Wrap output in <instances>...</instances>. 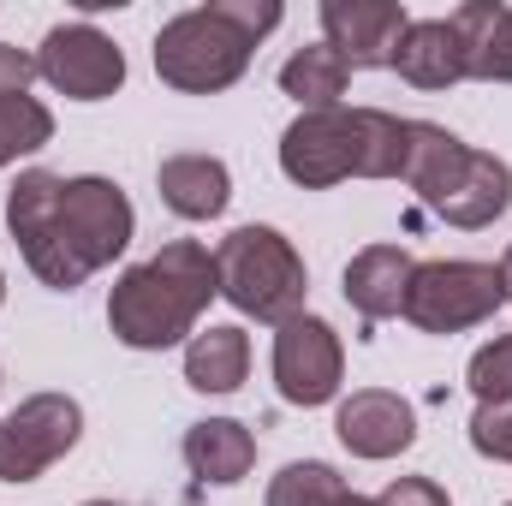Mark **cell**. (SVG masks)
<instances>
[{
	"label": "cell",
	"instance_id": "6da1fadb",
	"mask_svg": "<svg viewBox=\"0 0 512 506\" xmlns=\"http://www.w3.org/2000/svg\"><path fill=\"white\" fill-rule=\"evenodd\" d=\"M6 227L42 286L72 292L131 245V203L114 179H60L30 167L6 191Z\"/></svg>",
	"mask_w": 512,
	"mask_h": 506
},
{
	"label": "cell",
	"instance_id": "7a4b0ae2",
	"mask_svg": "<svg viewBox=\"0 0 512 506\" xmlns=\"http://www.w3.org/2000/svg\"><path fill=\"white\" fill-rule=\"evenodd\" d=\"M411 120L382 108H322L298 114L280 137V173L304 191H328L340 179H405Z\"/></svg>",
	"mask_w": 512,
	"mask_h": 506
},
{
	"label": "cell",
	"instance_id": "3957f363",
	"mask_svg": "<svg viewBox=\"0 0 512 506\" xmlns=\"http://www.w3.org/2000/svg\"><path fill=\"white\" fill-rule=\"evenodd\" d=\"M215 256L203 251L197 239H173L149 262L126 268L108 292V328L126 340L131 352H167L179 346L197 316L215 298Z\"/></svg>",
	"mask_w": 512,
	"mask_h": 506
},
{
	"label": "cell",
	"instance_id": "277c9868",
	"mask_svg": "<svg viewBox=\"0 0 512 506\" xmlns=\"http://www.w3.org/2000/svg\"><path fill=\"white\" fill-rule=\"evenodd\" d=\"M274 24H280L274 0H209V6H191L173 24H161L155 72H161V84H173L185 96H215V90L245 78L251 48Z\"/></svg>",
	"mask_w": 512,
	"mask_h": 506
},
{
	"label": "cell",
	"instance_id": "5b68a950",
	"mask_svg": "<svg viewBox=\"0 0 512 506\" xmlns=\"http://www.w3.org/2000/svg\"><path fill=\"white\" fill-rule=\"evenodd\" d=\"M405 185L423 197V209H435L453 227H489L495 215H507L512 203V167L501 155H483L471 143H459L453 131L411 120V149H405Z\"/></svg>",
	"mask_w": 512,
	"mask_h": 506
},
{
	"label": "cell",
	"instance_id": "8992f818",
	"mask_svg": "<svg viewBox=\"0 0 512 506\" xmlns=\"http://www.w3.org/2000/svg\"><path fill=\"white\" fill-rule=\"evenodd\" d=\"M215 286H221V298L233 310L280 328V322L304 316L310 274H304V256L292 251L274 227H239L215 251Z\"/></svg>",
	"mask_w": 512,
	"mask_h": 506
},
{
	"label": "cell",
	"instance_id": "52a82bcc",
	"mask_svg": "<svg viewBox=\"0 0 512 506\" xmlns=\"http://www.w3.org/2000/svg\"><path fill=\"white\" fill-rule=\"evenodd\" d=\"M501 304H507V292H501L495 262H417L399 316L423 334H459V328L489 322Z\"/></svg>",
	"mask_w": 512,
	"mask_h": 506
},
{
	"label": "cell",
	"instance_id": "ba28073f",
	"mask_svg": "<svg viewBox=\"0 0 512 506\" xmlns=\"http://www.w3.org/2000/svg\"><path fill=\"white\" fill-rule=\"evenodd\" d=\"M84 411L66 393H36L12 417H0V483H36L78 447Z\"/></svg>",
	"mask_w": 512,
	"mask_h": 506
},
{
	"label": "cell",
	"instance_id": "9c48e42d",
	"mask_svg": "<svg viewBox=\"0 0 512 506\" xmlns=\"http://www.w3.org/2000/svg\"><path fill=\"white\" fill-rule=\"evenodd\" d=\"M36 78H48L72 102H102L126 84V54L96 24H60L36 48Z\"/></svg>",
	"mask_w": 512,
	"mask_h": 506
},
{
	"label": "cell",
	"instance_id": "30bf717a",
	"mask_svg": "<svg viewBox=\"0 0 512 506\" xmlns=\"http://www.w3.org/2000/svg\"><path fill=\"white\" fill-rule=\"evenodd\" d=\"M340 370H346V352H340V334L322 316L280 322V334H274V387H280L286 405H328L340 393Z\"/></svg>",
	"mask_w": 512,
	"mask_h": 506
},
{
	"label": "cell",
	"instance_id": "8fae6325",
	"mask_svg": "<svg viewBox=\"0 0 512 506\" xmlns=\"http://www.w3.org/2000/svg\"><path fill=\"white\" fill-rule=\"evenodd\" d=\"M405 30H411V12L399 0H322V36L352 72L393 66Z\"/></svg>",
	"mask_w": 512,
	"mask_h": 506
},
{
	"label": "cell",
	"instance_id": "7c38bea8",
	"mask_svg": "<svg viewBox=\"0 0 512 506\" xmlns=\"http://www.w3.org/2000/svg\"><path fill=\"white\" fill-rule=\"evenodd\" d=\"M334 429H340L346 453H358V459H393V453H405V447L417 441V417H411V405H405L399 393H382V387L352 393V399L340 405Z\"/></svg>",
	"mask_w": 512,
	"mask_h": 506
},
{
	"label": "cell",
	"instance_id": "4fadbf2b",
	"mask_svg": "<svg viewBox=\"0 0 512 506\" xmlns=\"http://www.w3.org/2000/svg\"><path fill=\"white\" fill-rule=\"evenodd\" d=\"M393 72L411 90H447L465 78V42L453 30V18H411V30L399 36Z\"/></svg>",
	"mask_w": 512,
	"mask_h": 506
},
{
	"label": "cell",
	"instance_id": "5bb4252c",
	"mask_svg": "<svg viewBox=\"0 0 512 506\" xmlns=\"http://www.w3.org/2000/svg\"><path fill=\"white\" fill-rule=\"evenodd\" d=\"M411 274H417L411 251H399V245H370V251H358L346 262V304H352L364 322H387V316L405 310Z\"/></svg>",
	"mask_w": 512,
	"mask_h": 506
},
{
	"label": "cell",
	"instance_id": "9a60e30c",
	"mask_svg": "<svg viewBox=\"0 0 512 506\" xmlns=\"http://www.w3.org/2000/svg\"><path fill=\"white\" fill-rule=\"evenodd\" d=\"M155 185H161V203L179 221H215L233 197V179L215 155H167Z\"/></svg>",
	"mask_w": 512,
	"mask_h": 506
},
{
	"label": "cell",
	"instance_id": "2e32d148",
	"mask_svg": "<svg viewBox=\"0 0 512 506\" xmlns=\"http://www.w3.org/2000/svg\"><path fill=\"white\" fill-rule=\"evenodd\" d=\"M453 30L465 42V78L483 84H512V6L465 0L453 12Z\"/></svg>",
	"mask_w": 512,
	"mask_h": 506
},
{
	"label": "cell",
	"instance_id": "e0dca14e",
	"mask_svg": "<svg viewBox=\"0 0 512 506\" xmlns=\"http://www.w3.org/2000/svg\"><path fill=\"white\" fill-rule=\"evenodd\" d=\"M185 465H191V477H203V483H245L251 465H256L251 429L233 423V417L191 423V429H185Z\"/></svg>",
	"mask_w": 512,
	"mask_h": 506
},
{
	"label": "cell",
	"instance_id": "ac0fdd59",
	"mask_svg": "<svg viewBox=\"0 0 512 506\" xmlns=\"http://www.w3.org/2000/svg\"><path fill=\"white\" fill-rule=\"evenodd\" d=\"M251 370V334L245 328H209L185 346V381L197 393H233Z\"/></svg>",
	"mask_w": 512,
	"mask_h": 506
},
{
	"label": "cell",
	"instance_id": "d6986e66",
	"mask_svg": "<svg viewBox=\"0 0 512 506\" xmlns=\"http://www.w3.org/2000/svg\"><path fill=\"white\" fill-rule=\"evenodd\" d=\"M346 84H352V66H346L328 42H322V48H298V54L280 66V90H286V96H298V102H304V114L340 108Z\"/></svg>",
	"mask_w": 512,
	"mask_h": 506
},
{
	"label": "cell",
	"instance_id": "ffe728a7",
	"mask_svg": "<svg viewBox=\"0 0 512 506\" xmlns=\"http://www.w3.org/2000/svg\"><path fill=\"white\" fill-rule=\"evenodd\" d=\"M346 495H352L346 477L322 459H298L268 483V506H340Z\"/></svg>",
	"mask_w": 512,
	"mask_h": 506
},
{
	"label": "cell",
	"instance_id": "44dd1931",
	"mask_svg": "<svg viewBox=\"0 0 512 506\" xmlns=\"http://www.w3.org/2000/svg\"><path fill=\"white\" fill-rule=\"evenodd\" d=\"M48 137H54V114L36 96H24V90L0 96V167L18 161V155H30V149H42Z\"/></svg>",
	"mask_w": 512,
	"mask_h": 506
},
{
	"label": "cell",
	"instance_id": "7402d4cb",
	"mask_svg": "<svg viewBox=\"0 0 512 506\" xmlns=\"http://www.w3.org/2000/svg\"><path fill=\"white\" fill-rule=\"evenodd\" d=\"M471 393L483 399V405H507L512 399V334H501L495 346H483L477 358H471Z\"/></svg>",
	"mask_w": 512,
	"mask_h": 506
},
{
	"label": "cell",
	"instance_id": "603a6c76",
	"mask_svg": "<svg viewBox=\"0 0 512 506\" xmlns=\"http://www.w3.org/2000/svg\"><path fill=\"white\" fill-rule=\"evenodd\" d=\"M471 447L483 459H507L512 465V399L507 405H477L471 417Z\"/></svg>",
	"mask_w": 512,
	"mask_h": 506
},
{
	"label": "cell",
	"instance_id": "cb8c5ba5",
	"mask_svg": "<svg viewBox=\"0 0 512 506\" xmlns=\"http://www.w3.org/2000/svg\"><path fill=\"white\" fill-rule=\"evenodd\" d=\"M382 506H447V495L429 477H399V483H387Z\"/></svg>",
	"mask_w": 512,
	"mask_h": 506
},
{
	"label": "cell",
	"instance_id": "d4e9b609",
	"mask_svg": "<svg viewBox=\"0 0 512 506\" xmlns=\"http://www.w3.org/2000/svg\"><path fill=\"white\" fill-rule=\"evenodd\" d=\"M30 78H36V54H24V48H6V42H0V96L24 90Z\"/></svg>",
	"mask_w": 512,
	"mask_h": 506
},
{
	"label": "cell",
	"instance_id": "484cf974",
	"mask_svg": "<svg viewBox=\"0 0 512 506\" xmlns=\"http://www.w3.org/2000/svg\"><path fill=\"white\" fill-rule=\"evenodd\" d=\"M501 292H507V298H512V251L501 256Z\"/></svg>",
	"mask_w": 512,
	"mask_h": 506
},
{
	"label": "cell",
	"instance_id": "4316f807",
	"mask_svg": "<svg viewBox=\"0 0 512 506\" xmlns=\"http://www.w3.org/2000/svg\"><path fill=\"white\" fill-rule=\"evenodd\" d=\"M340 506H382V501H364V495H346Z\"/></svg>",
	"mask_w": 512,
	"mask_h": 506
},
{
	"label": "cell",
	"instance_id": "83f0119b",
	"mask_svg": "<svg viewBox=\"0 0 512 506\" xmlns=\"http://www.w3.org/2000/svg\"><path fill=\"white\" fill-rule=\"evenodd\" d=\"M84 506H126V501H84Z\"/></svg>",
	"mask_w": 512,
	"mask_h": 506
},
{
	"label": "cell",
	"instance_id": "f1b7e54d",
	"mask_svg": "<svg viewBox=\"0 0 512 506\" xmlns=\"http://www.w3.org/2000/svg\"><path fill=\"white\" fill-rule=\"evenodd\" d=\"M0 292H6V280H0Z\"/></svg>",
	"mask_w": 512,
	"mask_h": 506
},
{
	"label": "cell",
	"instance_id": "f546056e",
	"mask_svg": "<svg viewBox=\"0 0 512 506\" xmlns=\"http://www.w3.org/2000/svg\"><path fill=\"white\" fill-rule=\"evenodd\" d=\"M507 506H512V501H507Z\"/></svg>",
	"mask_w": 512,
	"mask_h": 506
}]
</instances>
